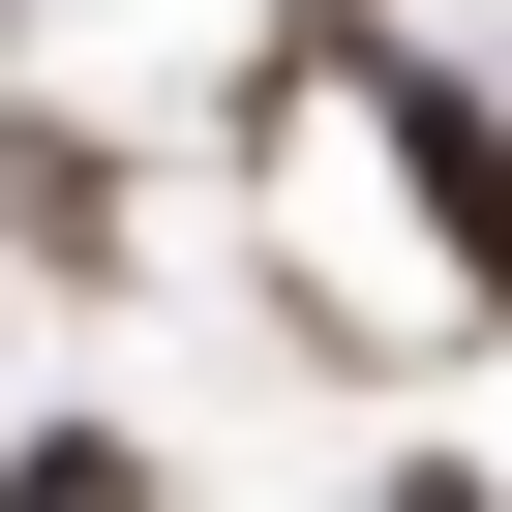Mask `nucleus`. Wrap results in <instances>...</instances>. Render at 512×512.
Listing matches in <instances>:
<instances>
[{
	"mask_svg": "<svg viewBox=\"0 0 512 512\" xmlns=\"http://www.w3.org/2000/svg\"><path fill=\"white\" fill-rule=\"evenodd\" d=\"M302 91H362V121H392V181H422V272H452V302L512 332V121H482V61H422L392 0H302V31L241 61V151H272Z\"/></svg>",
	"mask_w": 512,
	"mask_h": 512,
	"instance_id": "obj_1",
	"label": "nucleus"
},
{
	"mask_svg": "<svg viewBox=\"0 0 512 512\" xmlns=\"http://www.w3.org/2000/svg\"><path fill=\"white\" fill-rule=\"evenodd\" d=\"M0 241H31V272H151V241H121V151H91V121H0Z\"/></svg>",
	"mask_w": 512,
	"mask_h": 512,
	"instance_id": "obj_2",
	"label": "nucleus"
},
{
	"mask_svg": "<svg viewBox=\"0 0 512 512\" xmlns=\"http://www.w3.org/2000/svg\"><path fill=\"white\" fill-rule=\"evenodd\" d=\"M0 512H181L151 422H0Z\"/></svg>",
	"mask_w": 512,
	"mask_h": 512,
	"instance_id": "obj_3",
	"label": "nucleus"
},
{
	"mask_svg": "<svg viewBox=\"0 0 512 512\" xmlns=\"http://www.w3.org/2000/svg\"><path fill=\"white\" fill-rule=\"evenodd\" d=\"M362 512H512V482H452V452H422V482H362Z\"/></svg>",
	"mask_w": 512,
	"mask_h": 512,
	"instance_id": "obj_4",
	"label": "nucleus"
},
{
	"mask_svg": "<svg viewBox=\"0 0 512 512\" xmlns=\"http://www.w3.org/2000/svg\"><path fill=\"white\" fill-rule=\"evenodd\" d=\"M0 302H31V241H0Z\"/></svg>",
	"mask_w": 512,
	"mask_h": 512,
	"instance_id": "obj_5",
	"label": "nucleus"
}]
</instances>
